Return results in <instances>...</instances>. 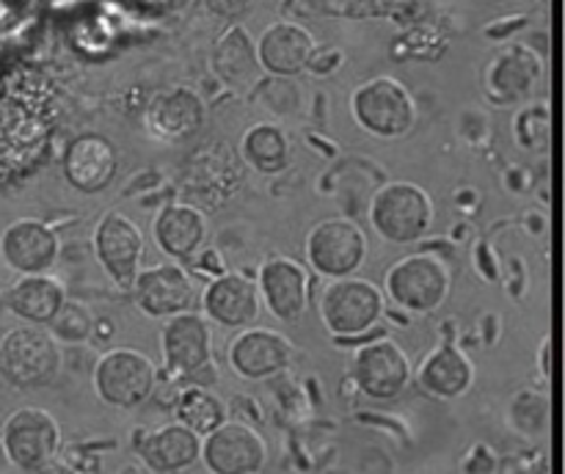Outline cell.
<instances>
[{"label": "cell", "mask_w": 565, "mask_h": 474, "mask_svg": "<svg viewBox=\"0 0 565 474\" xmlns=\"http://www.w3.org/2000/svg\"><path fill=\"white\" fill-rule=\"evenodd\" d=\"M367 218L375 235L392 246H412L430 231L436 204L423 185L392 180L375 187L367 204Z\"/></svg>", "instance_id": "obj_1"}, {"label": "cell", "mask_w": 565, "mask_h": 474, "mask_svg": "<svg viewBox=\"0 0 565 474\" xmlns=\"http://www.w3.org/2000/svg\"><path fill=\"white\" fill-rule=\"evenodd\" d=\"M452 290V270L441 257L428 251L406 254L384 273V298L392 309L406 314H430L447 301Z\"/></svg>", "instance_id": "obj_2"}, {"label": "cell", "mask_w": 565, "mask_h": 474, "mask_svg": "<svg viewBox=\"0 0 565 474\" xmlns=\"http://www.w3.org/2000/svg\"><path fill=\"white\" fill-rule=\"evenodd\" d=\"M318 314L334 340H359L370 334L386 314V298L379 284L359 276L331 279L318 298Z\"/></svg>", "instance_id": "obj_3"}, {"label": "cell", "mask_w": 565, "mask_h": 474, "mask_svg": "<svg viewBox=\"0 0 565 474\" xmlns=\"http://www.w3.org/2000/svg\"><path fill=\"white\" fill-rule=\"evenodd\" d=\"M64 351L42 325H20L0 340V378L20 391L44 389L58 378Z\"/></svg>", "instance_id": "obj_4"}, {"label": "cell", "mask_w": 565, "mask_h": 474, "mask_svg": "<svg viewBox=\"0 0 565 474\" xmlns=\"http://www.w3.org/2000/svg\"><path fill=\"white\" fill-rule=\"evenodd\" d=\"M92 386L99 400L119 411L143 406L158 386V367L136 347H110L92 367Z\"/></svg>", "instance_id": "obj_5"}, {"label": "cell", "mask_w": 565, "mask_h": 474, "mask_svg": "<svg viewBox=\"0 0 565 474\" xmlns=\"http://www.w3.org/2000/svg\"><path fill=\"white\" fill-rule=\"evenodd\" d=\"M351 116L364 132L392 141L414 130L417 105H414L412 91L397 77L381 75L353 88Z\"/></svg>", "instance_id": "obj_6"}, {"label": "cell", "mask_w": 565, "mask_h": 474, "mask_svg": "<svg viewBox=\"0 0 565 474\" xmlns=\"http://www.w3.org/2000/svg\"><path fill=\"white\" fill-rule=\"evenodd\" d=\"M303 257L309 268L323 279H345L356 273L367 259V237L362 226L345 215L323 218L309 229Z\"/></svg>", "instance_id": "obj_7"}, {"label": "cell", "mask_w": 565, "mask_h": 474, "mask_svg": "<svg viewBox=\"0 0 565 474\" xmlns=\"http://www.w3.org/2000/svg\"><path fill=\"white\" fill-rule=\"evenodd\" d=\"M0 444L6 457L22 472H42L53 463L61 446V424L50 411L22 406L6 417L0 428Z\"/></svg>", "instance_id": "obj_8"}, {"label": "cell", "mask_w": 565, "mask_h": 474, "mask_svg": "<svg viewBox=\"0 0 565 474\" xmlns=\"http://www.w3.org/2000/svg\"><path fill=\"white\" fill-rule=\"evenodd\" d=\"M351 380L370 400H395L414 380L408 353L390 336H379L356 347L351 362Z\"/></svg>", "instance_id": "obj_9"}, {"label": "cell", "mask_w": 565, "mask_h": 474, "mask_svg": "<svg viewBox=\"0 0 565 474\" xmlns=\"http://www.w3.org/2000/svg\"><path fill=\"white\" fill-rule=\"evenodd\" d=\"M160 353H163V364L171 378L196 384L199 375L215 369L213 334L204 314L188 309V312L166 317L160 328Z\"/></svg>", "instance_id": "obj_10"}, {"label": "cell", "mask_w": 565, "mask_h": 474, "mask_svg": "<svg viewBox=\"0 0 565 474\" xmlns=\"http://www.w3.org/2000/svg\"><path fill=\"white\" fill-rule=\"evenodd\" d=\"M199 461L210 474H259L268 463V444L252 424L226 419L213 433L202 435Z\"/></svg>", "instance_id": "obj_11"}, {"label": "cell", "mask_w": 565, "mask_h": 474, "mask_svg": "<svg viewBox=\"0 0 565 474\" xmlns=\"http://www.w3.org/2000/svg\"><path fill=\"white\" fill-rule=\"evenodd\" d=\"M92 246L94 257L110 281L121 290H130L143 259V231L138 229L136 220L110 209L94 226Z\"/></svg>", "instance_id": "obj_12"}, {"label": "cell", "mask_w": 565, "mask_h": 474, "mask_svg": "<svg viewBox=\"0 0 565 474\" xmlns=\"http://www.w3.org/2000/svg\"><path fill=\"white\" fill-rule=\"evenodd\" d=\"M292 342L285 334L263 325H248L235 331L226 345V362L232 373L243 380H270L285 373L292 362Z\"/></svg>", "instance_id": "obj_13"}, {"label": "cell", "mask_w": 565, "mask_h": 474, "mask_svg": "<svg viewBox=\"0 0 565 474\" xmlns=\"http://www.w3.org/2000/svg\"><path fill=\"white\" fill-rule=\"evenodd\" d=\"M241 185V160L224 143H207L188 163L185 191L193 198V202H188L193 207H221L237 196Z\"/></svg>", "instance_id": "obj_14"}, {"label": "cell", "mask_w": 565, "mask_h": 474, "mask_svg": "<svg viewBox=\"0 0 565 474\" xmlns=\"http://www.w3.org/2000/svg\"><path fill=\"white\" fill-rule=\"evenodd\" d=\"M130 290L138 312L154 320L188 312L196 301L193 276L180 262H158L141 268Z\"/></svg>", "instance_id": "obj_15"}, {"label": "cell", "mask_w": 565, "mask_h": 474, "mask_svg": "<svg viewBox=\"0 0 565 474\" xmlns=\"http://www.w3.org/2000/svg\"><path fill=\"white\" fill-rule=\"evenodd\" d=\"M257 292L263 306L279 323H296L309 306V273L292 257L276 254L268 257L257 270Z\"/></svg>", "instance_id": "obj_16"}, {"label": "cell", "mask_w": 565, "mask_h": 474, "mask_svg": "<svg viewBox=\"0 0 565 474\" xmlns=\"http://www.w3.org/2000/svg\"><path fill=\"white\" fill-rule=\"evenodd\" d=\"M116 169H119V152L110 143V138L99 132H81L66 143L61 154V174L75 187L77 193H103L114 182Z\"/></svg>", "instance_id": "obj_17"}, {"label": "cell", "mask_w": 565, "mask_h": 474, "mask_svg": "<svg viewBox=\"0 0 565 474\" xmlns=\"http://www.w3.org/2000/svg\"><path fill=\"white\" fill-rule=\"evenodd\" d=\"M259 312H263V301H259L257 281L248 279V276L224 270L204 284L202 314L210 323L241 331L257 323Z\"/></svg>", "instance_id": "obj_18"}, {"label": "cell", "mask_w": 565, "mask_h": 474, "mask_svg": "<svg viewBox=\"0 0 565 474\" xmlns=\"http://www.w3.org/2000/svg\"><path fill=\"white\" fill-rule=\"evenodd\" d=\"M143 125L152 138L163 143H185L202 130L204 103L193 88L177 86L149 99Z\"/></svg>", "instance_id": "obj_19"}, {"label": "cell", "mask_w": 565, "mask_h": 474, "mask_svg": "<svg viewBox=\"0 0 565 474\" xmlns=\"http://www.w3.org/2000/svg\"><path fill=\"white\" fill-rule=\"evenodd\" d=\"M58 235L44 220L17 218L0 235V254L6 265L22 276L47 273L58 262Z\"/></svg>", "instance_id": "obj_20"}, {"label": "cell", "mask_w": 565, "mask_h": 474, "mask_svg": "<svg viewBox=\"0 0 565 474\" xmlns=\"http://www.w3.org/2000/svg\"><path fill=\"white\" fill-rule=\"evenodd\" d=\"M414 380L434 400H461L475 386V362L456 342L445 340L414 367Z\"/></svg>", "instance_id": "obj_21"}, {"label": "cell", "mask_w": 565, "mask_h": 474, "mask_svg": "<svg viewBox=\"0 0 565 474\" xmlns=\"http://www.w3.org/2000/svg\"><path fill=\"white\" fill-rule=\"evenodd\" d=\"M254 44H257L259 69L270 77L301 75L307 69L312 53L318 50L312 33L290 20L268 25Z\"/></svg>", "instance_id": "obj_22"}, {"label": "cell", "mask_w": 565, "mask_h": 474, "mask_svg": "<svg viewBox=\"0 0 565 474\" xmlns=\"http://www.w3.org/2000/svg\"><path fill=\"white\" fill-rule=\"evenodd\" d=\"M544 77V64L530 47H505L486 72V91L502 105H522L533 97Z\"/></svg>", "instance_id": "obj_23"}, {"label": "cell", "mask_w": 565, "mask_h": 474, "mask_svg": "<svg viewBox=\"0 0 565 474\" xmlns=\"http://www.w3.org/2000/svg\"><path fill=\"white\" fill-rule=\"evenodd\" d=\"M152 237L171 262L196 259L199 248L204 246V237H207V218L202 209L188 202L166 204L152 220Z\"/></svg>", "instance_id": "obj_24"}, {"label": "cell", "mask_w": 565, "mask_h": 474, "mask_svg": "<svg viewBox=\"0 0 565 474\" xmlns=\"http://www.w3.org/2000/svg\"><path fill=\"white\" fill-rule=\"evenodd\" d=\"M138 457L143 466L154 474H180L199 463L202 452V435L180 422L160 424L158 430H149L141 441H136Z\"/></svg>", "instance_id": "obj_25"}, {"label": "cell", "mask_w": 565, "mask_h": 474, "mask_svg": "<svg viewBox=\"0 0 565 474\" xmlns=\"http://www.w3.org/2000/svg\"><path fill=\"white\" fill-rule=\"evenodd\" d=\"M213 72L235 91H248L259 80L257 44L243 25H232L213 47Z\"/></svg>", "instance_id": "obj_26"}, {"label": "cell", "mask_w": 565, "mask_h": 474, "mask_svg": "<svg viewBox=\"0 0 565 474\" xmlns=\"http://www.w3.org/2000/svg\"><path fill=\"white\" fill-rule=\"evenodd\" d=\"M66 290L58 279L47 273H31L14 281L9 292H6V306L14 312L17 317L25 320L31 325H50V320L58 314L64 306Z\"/></svg>", "instance_id": "obj_27"}, {"label": "cell", "mask_w": 565, "mask_h": 474, "mask_svg": "<svg viewBox=\"0 0 565 474\" xmlns=\"http://www.w3.org/2000/svg\"><path fill=\"white\" fill-rule=\"evenodd\" d=\"M241 158L252 171L263 176H276L292 163V143L285 127L274 121L252 125L241 138Z\"/></svg>", "instance_id": "obj_28"}, {"label": "cell", "mask_w": 565, "mask_h": 474, "mask_svg": "<svg viewBox=\"0 0 565 474\" xmlns=\"http://www.w3.org/2000/svg\"><path fill=\"white\" fill-rule=\"evenodd\" d=\"M174 422L191 428L196 435L213 433L218 424L226 422V402L215 395L210 386L191 384L177 391L174 397Z\"/></svg>", "instance_id": "obj_29"}, {"label": "cell", "mask_w": 565, "mask_h": 474, "mask_svg": "<svg viewBox=\"0 0 565 474\" xmlns=\"http://www.w3.org/2000/svg\"><path fill=\"white\" fill-rule=\"evenodd\" d=\"M550 419L552 406L546 391L522 389L508 402V422L516 433L527 435V439H544L550 433Z\"/></svg>", "instance_id": "obj_30"}, {"label": "cell", "mask_w": 565, "mask_h": 474, "mask_svg": "<svg viewBox=\"0 0 565 474\" xmlns=\"http://www.w3.org/2000/svg\"><path fill=\"white\" fill-rule=\"evenodd\" d=\"M513 136H516L519 147L527 152H546L552 136L550 105H524L513 119Z\"/></svg>", "instance_id": "obj_31"}, {"label": "cell", "mask_w": 565, "mask_h": 474, "mask_svg": "<svg viewBox=\"0 0 565 474\" xmlns=\"http://www.w3.org/2000/svg\"><path fill=\"white\" fill-rule=\"evenodd\" d=\"M50 334L58 345H81L94 334V317L83 303L70 301L66 298L64 306L58 309L53 320H50Z\"/></svg>", "instance_id": "obj_32"}, {"label": "cell", "mask_w": 565, "mask_h": 474, "mask_svg": "<svg viewBox=\"0 0 565 474\" xmlns=\"http://www.w3.org/2000/svg\"><path fill=\"white\" fill-rule=\"evenodd\" d=\"M254 97L263 103L265 110H270L274 116H290L296 114V108L301 105V94H298L296 83L290 77H265L257 80L254 86Z\"/></svg>", "instance_id": "obj_33"}, {"label": "cell", "mask_w": 565, "mask_h": 474, "mask_svg": "<svg viewBox=\"0 0 565 474\" xmlns=\"http://www.w3.org/2000/svg\"><path fill=\"white\" fill-rule=\"evenodd\" d=\"M497 452L489 444H475L472 450L463 455L461 474H494L497 472Z\"/></svg>", "instance_id": "obj_34"}, {"label": "cell", "mask_w": 565, "mask_h": 474, "mask_svg": "<svg viewBox=\"0 0 565 474\" xmlns=\"http://www.w3.org/2000/svg\"><path fill=\"white\" fill-rule=\"evenodd\" d=\"M252 3L254 0H207L210 9H213L215 14H224V17L243 14V11H246Z\"/></svg>", "instance_id": "obj_35"}, {"label": "cell", "mask_w": 565, "mask_h": 474, "mask_svg": "<svg viewBox=\"0 0 565 474\" xmlns=\"http://www.w3.org/2000/svg\"><path fill=\"white\" fill-rule=\"evenodd\" d=\"M552 353H555L552 351V336H544L539 347V373L544 380L552 378V367H555V364H552Z\"/></svg>", "instance_id": "obj_36"}, {"label": "cell", "mask_w": 565, "mask_h": 474, "mask_svg": "<svg viewBox=\"0 0 565 474\" xmlns=\"http://www.w3.org/2000/svg\"><path fill=\"white\" fill-rule=\"evenodd\" d=\"M196 262H199V273H207V268H213V279H215V276L224 273V262H221V254L213 251V248H210V251H204L202 257L196 259Z\"/></svg>", "instance_id": "obj_37"}]
</instances>
